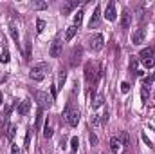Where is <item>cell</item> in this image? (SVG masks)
<instances>
[{
  "mask_svg": "<svg viewBox=\"0 0 155 154\" xmlns=\"http://www.w3.org/2000/svg\"><path fill=\"white\" fill-rule=\"evenodd\" d=\"M47 71H49V67L45 64H40V65H35L29 71V76H31V80H35V82H41L45 78V75H47Z\"/></svg>",
  "mask_w": 155,
  "mask_h": 154,
  "instance_id": "6da1fadb",
  "label": "cell"
},
{
  "mask_svg": "<svg viewBox=\"0 0 155 154\" xmlns=\"http://www.w3.org/2000/svg\"><path fill=\"white\" fill-rule=\"evenodd\" d=\"M63 116L67 118V121H69V125L71 127H76L78 123H79V111H76V109H71V105H67V109H65V113H63Z\"/></svg>",
  "mask_w": 155,
  "mask_h": 154,
  "instance_id": "7a4b0ae2",
  "label": "cell"
},
{
  "mask_svg": "<svg viewBox=\"0 0 155 154\" xmlns=\"http://www.w3.org/2000/svg\"><path fill=\"white\" fill-rule=\"evenodd\" d=\"M36 100H38L41 109L43 107H51V103H52V98H49V94L43 93V91H36Z\"/></svg>",
  "mask_w": 155,
  "mask_h": 154,
  "instance_id": "3957f363",
  "label": "cell"
},
{
  "mask_svg": "<svg viewBox=\"0 0 155 154\" xmlns=\"http://www.w3.org/2000/svg\"><path fill=\"white\" fill-rule=\"evenodd\" d=\"M61 49H63V44H61L60 40H54V42L51 44L49 54H51L52 58H60V56H61Z\"/></svg>",
  "mask_w": 155,
  "mask_h": 154,
  "instance_id": "277c9868",
  "label": "cell"
},
{
  "mask_svg": "<svg viewBox=\"0 0 155 154\" xmlns=\"http://www.w3.org/2000/svg\"><path fill=\"white\" fill-rule=\"evenodd\" d=\"M103 45H105V38H103V35H94V37L90 38V49H94V51H101Z\"/></svg>",
  "mask_w": 155,
  "mask_h": 154,
  "instance_id": "5b68a950",
  "label": "cell"
},
{
  "mask_svg": "<svg viewBox=\"0 0 155 154\" xmlns=\"http://www.w3.org/2000/svg\"><path fill=\"white\" fill-rule=\"evenodd\" d=\"M105 16H107V20H110V22H114L117 18V11H116V4H114V2H108V5H107V9H105Z\"/></svg>",
  "mask_w": 155,
  "mask_h": 154,
  "instance_id": "8992f818",
  "label": "cell"
},
{
  "mask_svg": "<svg viewBox=\"0 0 155 154\" xmlns=\"http://www.w3.org/2000/svg\"><path fill=\"white\" fill-rule=\"evenodd\" d=\"M99 22H101V9L99 7H96L94 9V15H92V18H90V22H88V27L92 29V27H97L99 26Z\"/></svg>",
  "mask_w": 155,
  "mask_h": 154,
  "instance_id": "52a82bcc",
  "label": "cell"
},
{
  "mask_svg": "<svg viewBox=\"0 0 155 154\" xmlns=\"http://www.w3.org/2000/svg\"><path fill=\"white\" fill-rule=\"evenodd\" d=\"M146 37V33H144V29H135L134 33H132V42L135 44V45H139V44H143V40Z\"/></svg>",
  "mask_w": 155,
  "mask_h": 154,
  "instance_id": "ba28073f",
  "label": "cell"
},
{
  "mask_svg": "<svg viewBox=\"0 0 155 154\" xmlns=\"http://www.w3.org/2000/svg\"><path fill=\"white\" fill-rule=\"evenodd\" d=\"M130 22H132V15L128 11H123L121 13V29H128Z\"/></svg>",
  "mask_w": 155,
  "mask_h": 154,
  "instance_id": "9c48e42d",
  "label": "cell"
},
{
  "mask_svg": "<svg viewBox=\"0 0 155 154\" xmlns=\"http://www.w3.org/2000/svg\"><path fill=\"white\" fill-rule=\"evenodd\" d=\"M29 109H31V102H27V100H24L22 103H18V114L20 116H25L27 113H29Z\"/></svg>",
  "mask_w": 155,
  "mask_h": 154,
  "instance_id": "30bf717a",
  "label": "cell"
},
{
  "mask_svg": "<svg viewBox=\"0 0 155 154\" xmlns=\"http://www.w3.org/2000/svg\"><path fill=\"white\" fill-rule=\"evenodd\" d=\"M94 73H96V71H94V67H92V65H87V67H85V76H87L88 82H90V80H92V82H96V80H97V76H96Z\"/></svg>",
  "mask_w": 155,
  "mask_h": 154,
  "instance_id": "8fae6325",
  "label": "cell"
},
{
  "mask_svg": "<svg viewBox=\"0 0 155 154\" xmlns=\"http://www.w3.org/2000/svg\"><path fill=\"white\" fill-rule=\"evenodd\" d=\"M110 149H112V152H119L121 151V140L119 138H110Z\"/></svg>",
  "mask_w": 155,
  "mask_h": 154,
  "instance_id": "7c38bea8",
  "label": "cell"
},
{
  "mask_svg": "<svg viewBox=\"0 0 155 154\" xmlns=\"http://www.w3.org/2000/svg\"><path fill=\"white\" fill-rule=\"evenodd\" d=\"M76 33H78V27H76V26H71V27H67V33H65V40H67V42H71V40L76 37Z\"/></svg>",
  "mask_w": 155,
  "mask_h": 154,
  "instance_id": "4fadbf2b",
  "label": "cell"
},
{
  "mask_svg": "<svg viewBox=\"0 0 155 154\" xmlns=\"http://www.w3.org/2000/svg\"><path fill=\"white\" fill-rule=\"evenodd\" d=\"M9 33H11V38L15 40L16 44L20 42V37H18V27H16V26H11V27H9ZM18 45H20V44H18Z\"/></svg>",
  "mask_w": 155,
  "mask_h": 154,
  "instance_id": "5bb4252c",
  "label": "cell"
},
{
  "mask_svg": "<svg viewBox=\"0 0 155 154\" xmlns=\"http://www.w3.org/2000/svg\"><path fill=\"white\" fill-rule=\"evenodd\" d=\"M81 22H83V9H79L76 15H74V24H72V26L79 27V26H81Z\"/></svg>",
  "mask_w": 155,
  "mask_h": 154,
  "instance_id": "9a60e30c",
  "label": "cell"
},
{
  "mask_svg": "<svg viewBox=\"0 0 155 154\" xmlns=\"http://www.w3.org/2000/svg\"><path fill=\"white\" fill-rule=\"evenodd\" d=\"M9 60H11V54H9L7 49H4V51L0 53V64H7Z\"/></svg>",
  "mask_w": 155,
  "mask_h": 154,
  "instance_id": "2e32d148",
  "label": "cell"
},
{
  "mask_svg": "<svg viewBox=\"0 0 155 154\" xmlns=\"http://www.w3.org/2000/svg\"><path fill=\"white\" fill-rule=\"evenodd\" d=\"M76 5H78V2H76V0H74V2H67V4H65V5L61 7V11H63V15H67V13H69L71 9H74Z\"/></svg>",
  "mask_w": 155,
  "mask_h": 154,
  "instance_id": "e0dca14e",
  "label": "cell"
},
{
  "mask_svg": "<svg viewBox=\"0 0 155 154\" xmlns=\"http://www.w3.org/2000/svg\"><path fill=\"white\" fill-rule=\"evenodd\" d=\"M139 56H141L143 60H148V58H153V51H152V49H143Z\"/></svg>",
  "mask_w": 155,
  "mask_h": 154,
  "instance_id": "ac0fdd59",
  "label": "cell"
},
{
  "mask_svg": "<svg viewBox=\"0 0 155 154\" xmlns=\"http://www.w3.org/2000/svg\"><path fill=\"white\" fill-rule=\"evenodd\" d=\"M33 7H35L36 11H41V9H47V7H49V4L40 0V2H33Z\"/></svg>",
  "mask_w": 155,
  "mask_h": 154,
  "instance_id": "d6986e66",
  "label": "cell"
},
{
  "mask_svg": "<svg viewBox=\"0 0 155 154\" xmlns=\"http://www.w3.org/2000/svg\"><path fill=\"white\" fill-rule=\"evenodd\" d=\"M43 136H45V138H51V136H52V125H51L49 121H47L45 127H43Z\"/></svg>",
  "mask_w": 155,
  "mask_h": 154,
  "instance_id": "ffe728a7",
  "label": "cell"
},
{
  "mask_svg": "<svg viewBox=\"0 0 155 154\" xmlns=\"http://www.w3.org/2000/svg\"><path fill=\"white\" fill-rule=\"evenodd\" d=\"M41 120H43V109L38 107V113H36V129L41 127Z\"/></svg>",
  "mask_w": 155,
  "mask_h": 154,
  "instance_id": "44dd1931",
  "label": "cell"
},
{
  "mask_svg": "<svg viewBox=\"0 0 155 154\" xmlns=\"http://www.w3.org/2000/svg\"><path fill=\"white\" fill-rule=\"evenodd\" d=\"M144 67H146V69L155 67V58H148V60H144Z\"/></svg>",
  "mask_w": 155,
  "mask_h": 154,
  "instance_id": "7402d4cb",
  "label": "cell"
},
{
  "mask_svg": "<svg viewBox=\"0 0 155 154\" xmlns=\"http://www.w3.org/2000/svg\"><path fill=\"white\" fill-rule=\"evenodd\" d=\"M141 98H143V103H146V102H148V89H146V87H143V89H141Z\"/></svg>",
  "mask_w": 155,
  "mask_h": 154,
  "instance_id": "603a6c76",
  "label": "cell"
},
{
  "mask_svg": "<svg viewBox=\"0 0 155 154\" xmlns=\"http://www.w3.org/2000/svg\"><path fill=\"white\" fill-rule=\"evenodd\" d=\"M78 147H79V140L74 136V138L71 140V149H72V151H78Z\"/></svg>",
  "mask_w": 155,
  "mask_h": 154,
  "instance_id": "cb8c5ba5",
  "label": "cell"
},
{
  "mask_svg": "<svg viewBox=\"0 0 155 154\" xmlns=\"http://www.w3.org/2000/svg\"><path fill=\"white\" fill-rule=\"evenodd\" d=\"M101 105H103V96L99 94V96L94 100V109H97V107H101Z\"/></svg>",
  "mask_w": 155,
  "mask_h": 154,
  "instance_id": "d4e9b609",
  "label": "cell"
},
{
  "mask_svg": "<svg viewBox=\"0 0 155 154\" xmlns=\"http://www.w3.org/2000/svg\"><path fill=\"white\" fill-rule=\"evenodd\" d=\"M43 29H45V22H43V20H38V22H36V31H38V33H43Z\"/></svg>",
  "mask_w": 155,
  "mask_h": 154,
  "instance_id": "484cf974",
  "label": "cell"
},
{
  "mask_svg": "<svg viewBox=\"0 0 155 154\" xmlns=\"http://www.w3.org/2000/svg\"><path fill=\"white\" fill-rule=\"evenodd\" d=\"M15 131H16V127H15V125H11V127H9V132H7V138H9V140H13V138H15Z\"/></svg>",
  "mask_w": 155,
  "mask_h": 154,
  "instance_id": "4316f807",
  "label": "cell"
},
{
  "mask_svg": "<svg viewBox=\"0 0 155 154\" xmlns=\"http://www.w3.org/2000/svg\"><path fill=\"white\" fill-rule=\"evenodd\" d=\"M121 91H123V93H128V91H130V83H128V82H123V83H121Z\"/></svg>",
  "mask_w": 155,
  "mask_h": 154,
  "instance_id": "83f0119b",
  "label": "cell"
},
{
  "mask_svg": "<svg viewBox=\"0 0 155 154\" xmlns=\"http://www.w3.org/2000/svg\"><path fill=\"white\" fill-rule=\"evenodd\" d=\"M88 140H90V143H92V145H96V143H97V136H96L94 132H90V134H88Z\"/></svg>",
  "mask_w": 155,
  "mask_h": 154,
  "instance_id": "f1b7e54d",
  "label": "cell"
},
{
  "mask_svg": "<svg viewBox=\"0 0 155 154\" xmlns=\"http://www.w3.org/2000/svg\"><path fill=\"white\" fill-rule=\"evenodd\" d=\"M121 140H123V145H128V143H130V138H128V134H126V132H123V134H121Z\"/></svg>",
  "mask_w": 155,
  "mask_h": 154,
  "instance_id": "f546056e",
  "label": "cell"
},
{
  "mask_svg": "<svg viewBox=\"0 0 155 154\" xmlns=\"http://www.w3.org/2000/svg\"><path fill=\"white\" fill-rule=\"evenodd\" d=\"M29 143H31V131H27V136H25V149H29Z\"/></svg>",
  "mask_w": 155,
  "mask_h": 154,
  "instance_id": "4dcf8cb0",
  "label": "cell"
},
{
  "mask_svg": "<svg viewBox=\"0 0 155 154\" xmlns=\"http://www.w3.org/2000/svg\"><path fill=\"white\" fill-rule=\"evenodd\" d=\"M65 80H67V75H65V71H61V73H60V85H63Z\"/></svg>",
  "mask_w": 155,
  "mask_h": 154,
  "instance_id": "1f68e13d",
  "label": "cell"
},
{
  "mask_svg": "<svg viewBox=\"0 0 155 154\" xmlns=\"http://www.w3.org/2000/svg\"><path fill=\"white\" fill-rule=\"evenodd\" d=\"M11 154H20V149H18V145H11Z\"/></svg>",
  "mask_w": 155,
  "mask_h": 154,
  "instance_id": "d6a6232c",
  "label": "cell"
},
{
  "mask_svg": "<svg viewBox=\"0 0 155 154\" xmlns=\"http://www.w3.org/2000/svg\"><path fill=\"white\" fill-rule=\"evenodd\" d=\"M92 125H94V127L99 125V118H97V116H92Z\"/></svg>",
  "mask_w": 155,
  "mask_h": 154,
  "instance_id": "836d02e7",
  "label": "cell"
},
{
  "mask_svg": "<svg viewBox=\"0 0 155 154\" xmlns=\"http://www.w3.org/2000/svg\"><path fill=\"white\" fill-rule=\"evenodd\" d=\"M51 91H52V100H54V98H56V85H52V89H51Z\"/></svg>",
  "mask_w": 155,
  "mask_h": 154,
  "instance_id": "e575fe53",
  "label": "cell"
},
{
  "mask_svg": "<svg viewBox=\"0 0 155 154\" xmlns=\"http://www.w3.org/2000/svg\"><path fill=\"white\" fill-rule=\"evenodd\" d=\"M143 140H144V143H148V145H152V143H150V140H148V136H146V134H143Z\"/></svg>",
  "mask_w": 155,
  "mask_h": 154,
  "instance_id": "d590c367",
  "label": "cell"
},
{
  "mask_svg": "<svg viewBox=\"0 0 155 154\" xmlns=\"http://www.w3.org/2000/svg\"><path fill=\"white\" fill-rule=\"evenodd\" d=\"M130 65H132V67H137V58H135V60H132V62H130Z\"/></svg>",
  "mask_w": 155,
  "mask_h": 154,
  "instance_id": "8d00e7d4",
  "label": "cell"
},
{
  "mask_svg": "<svg viewBox=\"0 0 155 154\" xmlns=\"http://www.w3.org/2000/svg\"><path fill=\"white\" fill-rule=\"evenodd\" d=\"M2 98H4V96H2V93H0V103H2Z\"/></svg>",
  "mask_w": 155,
  "mask_h": 154,
  "instance_id": "74e56055",
  "label": "cell"
}]
</instances>
